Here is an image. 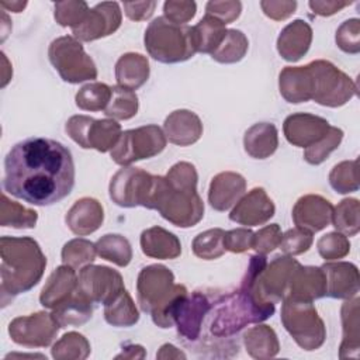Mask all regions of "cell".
I'll use <instances>...</instances> for the list:
<instances>
[{
  "instance_id": "6da1fadb",
  "label": "cell",
  "mask_w": 360,
  "mask_h": 360,
  "mask_svg": "<svg viewBox=\"0 0 360 360\" xmlns=\"http://www.w3.org/2000/svg\"><path fill=\"white\" fill-rule=\"evenodd\" d=\"M75 186L72 152L49 138H27L4 159L3 188L28 204L46 207L68 197Z\"/></svg>"
},
{
  "instance_id": "7a4b0ae2",
  "label": "cell",
  "mask_w": 360,
  "mask_h": 360,
  "mask_svg": "<svg viewBox=\"0 0 360 360\" xmlns=\"http://www.w3.org/2000/svg\"><path fill=\"white\" fill-rule=\"evenodd\" d=\"M1 305L18 294L30 291L44 276L46 257L38 242L30 236H1L0 239Z\"/></svg>"
},
{
  "instance_id": "3957f363",
  "label": "cell",
  "mask_w": 360,
  "mask_h": 360,
  "mask_svg": "<svg viewBox=\"0 0 360 360\" xmlns=\"http://www.w3.org/2000/svg\"><path fill=\"white\" fill-rule=\"evenodd\" d=\"M187 294L183 284H174V276L166 266L150 264L138 274V304L159 328L166 329L174 325V312Z\"/></svg>"
},
{
  "instance_id": "277c9868",
  "label": "cell",
  "mask_w": 360,
  "mask_h": 360,
  "mask_svg": "<svg viewBox=\"0 0 360 360\" xmlns=\"http://www.w3.org/2000/svg\"><path fill=\"white\" fill-rule=\"evenodd\" d=\"M274 311L273 302L259 301L252 292L239 288L211 302L204 321L215 339H228L249 323L266 321Z\"/></svg>"
},
{
  "instance_id": "5b68a950",
  "label": "cell",
  "mask_w": 360,
  "mask_h": 360,
  "mask_svg": "<svg viewBox=\"0 0 360 360\" xmlns=\"http://www.w3.org/2000/svg\"><path fill=\"white\" fill-rule=\"evenodd\" d=\"M148 208L158 210L166 221L179 228L194 226L204 217V202L197 188L172 186L163 176L153 179Z\"/></svg>"
},
{
  "instance_id": "8992f818",
  "label": "cell",
  "mask_w": 360,
  "mask_h": 360,
  "mask_svg": "<svg viewBox=\"0 0 360 360\" xmlns=\"http://www.w3.org/2000/svg\"><path fill=\"white\" fill-rule=\"evenodd\" d=\"M143 42L148 53L162 63L184 62L197 53L193 28L172 22L165 15L149 22Z\"/></svg>"
},
{
  "instance_id": "52a82bcc",
  "label": "cell",
  "mask_w": 360,
  "mask_h": 360,
  "mask_svg": "<svg viewBox=\"0 0 360 360\" xmlns=\"http://www.w3.org/2000/svg\"><path fill=\"white\" fill-rule=\"evenodd\" d=\"M280 316L283 326L301 349L316 350L323 345L326 329L311 301L285 297Z\"/></svg>"
},
{
  "instance_id": "ba28073f",
  "label": "cell",
  "mask_w": 360,
  "mask_h": 360,
  "mask_svg": "<svg viewBox=\"0 0 360 360\" xmlns=\"http://www.w3.org/2000/svg\"><path fill=\"white\" fill-rule=\"evenodd\" d=\"M312 82V98L325 107H340L357 93L356 83L332 62L318 59L308 63Z\"/></svg>"
},
{
  "instance_id": "9c48e42d",
  "label": "cell",
  "mask_w": 360,
  "mask_h": 360,
  "mask_svg": "<svg viewBox=\"0 0 360 360\" xmlns=\"http://www.w3.org/2000/svg\"><path fill=\"white\" fill-rule=\"evenodd\" d=\"M48 58L63 82L76 84L97 79L94 60L75 37L65 35L53 39L48 49Z\"/></svg>"
},
{
  "instance_id": "30bf717a",
  "label": "cell",
  "mask_w": 360,
  "mask_h": 360,
  "mask_svg": "<svg viewBox=\"0 0 360 360\" xmlns=\"http://www.w3.org/2000/svg\"><path fill=\"white\" fill-rule=\"evenodd\" d=\"M166 136L158 125H143L124 131L117 145L110 150L111 159L120 166L149 159L159 155L166 148Z\"/></svg>"
},
{
  "instance_id": "8fae6325",
  "label": "cell",
  "mask_w": 360,
  "mask_h": 360,
  "mask_svg": "<svg viewBox=\"0 0 360 360\" xmlns=\"http://www.w3.org/2000/svg\"><path fill=\"white\" fill-rule=\"evenodd\" d=\"M65 131L83 149H96L98 152L111 150L122 134L121 125L115 120H94L89 115L70 117Z\"/></svg>"
},
{
  "instance_id": "7c38bea8",
  "label": "cell",
  "mask_w": 360,
  "mask_h": 360,
  "mask_svg": "<svg viewBox=\"0 0 360 360\" xmlns=\"http://www.w3.org/2000/svg\"><path fill=\"white\" fill-rule=\"evenodd\" d=\"M155 176L139 167H122L110 181V198L120 207L148 208Z\"/></svg>"
},
{
  "instance_id": "4fadbf2b",
  "label": "cell",
  "mask_w": 360,
  "mask_h": 360,
  "mask_svg": "<svg viewBox=\"0 0 360 360\" xmlns=\"http://www.w3.org/2000/svg\"><path fill=\"white\" fill-rule=\"evenodd\" d=\"M300 263L290 256H277L270 264H266L255 284L246 291L252 292L259 301L276 304L284 300L290 278Z\"/></svg>"
},
{
  "instance_id": "5bb4252c",
  "label": "cell",
  "mask_w": 360,
  "mask_h": 360,
  "mask_svg": "<svg viewBox=\"0 0 360 360\" xmlns=\"http://www.w3.org/2000/svg\"><path fill=\"white\" fill-rule=\"evenodd\" d=\"M60 325L52 314L39 311L27 316H17L8 325L13 342L25 347H46L59 332Z\"/></svg>"
},
{
  "instance_id": "9a60e30c",
  "label": "cell",
  "mask_w": 360,
  "mask_h": 360,
  "mask_svg": "<svg viewBox=\"0 0 360 360\" xmlns=\"http://www.w3.org/2000/svg\"><path fill=\"white\" fill-rule=\"evenodd\" d=\"M79 290L93 302L105 305L114 300L122 290L124 281L117 270L107 266L87 264L79 271Z\"/></svg>"
},
{
  "instance_id": "2e32d148",
  "label": "cell",
  "mask_w": 360,
  "mask_h": 360,
  "mask_svg": "<svg viewBox=\"0 0 360 360\" xmlns=\"http://www.w3.org/2000/svg\"><path fill=\"white\" fill-rule=\"evenodd\" d=\"M122 14L117 1H103L90 8L86 20L72 30L77 41L90 42L114 34L121 25Z\"/></svg>"
},
{
  "instance_id": "e0dca14e",
  "label": "cell",
  "mask_w": 360,
  "mask_h": 360,
  "mask_svg": "<svg viewBox=\"0 0 360 360\" xmlns=\"http://www.w3.org/2000/svg\"><path fill=\"white\" fill-rule=\"evenodd\" d=\"M210 308L211 302L205 294L200 291H194L191 295L187 294L174 312V325L179 336L187 342L198 340Z\"/></svg>"
},
{
  "instance_id": "ac0fdd59",
  "label": "cell",
  "mask_w": 360,
  "mask_h": 360,
  "mask_svg": "<svg viewBox=\"0 0 360 360\" xmlns=\"http://www.w3.org/2000/svg\"><path fill=\"white\" fill-rule=\"evenodd\" d=\"M329 128L330 125L325 118L308 112L291 114L283 124L285 139L298 148H308L319 142Z\"/></svg>"
},
{
  "instance_id": "d6986e66",
  "label": "cell",
  "mask_w": 360,
  "mask_h": 360,
  "mask_svg": "<svg viewBox=\"0 0 360 360\" xmlns=\"http://www.w3.org/2000/svg\"><path fill=\"white\" fill-rule=\"evenodd\" d=\"M274 212L276 207L264 188L255 187L235 204L229 219L240 225L256 226L266 224Z\"/></svg>"
},
{
  "instance_id": "ffe728a7",
  "label": "cell",
  "mask_w": 360,
  "mask_h": 360,
  "mask_svg": "<svg viewBox=\"0 0 360 360\" xmlns=\"http://www.w3.org/2000/svg\"><path fill=\"white\" fill-rule=\"evenodd\" d=\"M333 205L326 198L316 194L301 197L292 208L294 224L311 233L322 231L332 222Z\"/></svg>"
},
{
  "instance_id": "44dd1931",
  "label": "cell",
  "mask_w": 360,
  "mask_h": 360,
  "mask_svg": "<svg viewBox=\"0 0 360 360\" xmlns=\"http://www.w3.org/2000/svg\"><path fill=\"white\" fill-rule=\"evenodd\" d=\"M326 280V294L330 298L349 300L359 292V269L353 263L332 262L321 266Z\"/></svg>"
},
{
  "instance_id": "7402d4cb",
  "label": "cell",
  "mask_w": 360,
  "mask_h": 360,
  "mask_svg": "<svg viewBox=\"0 0 360 360\" xmlns=\"http://www.w3.org/2000/svg\"><path fill=\"white\" fill-rule=\"evenodd\" d=\"M246 191V180L235 172H221L212 177L208 190V202L217 211H228Z\"/></svg>"
},
{
  "instance_id": "603a6c76",
  "label": "cell",
  "mask_w": 360,
  "mask_h": 360,
  "mask_svg": "<svg viewBox=\"0 0 360 360\" xmlns=\"http://www.w3.org/2000/svg\"><path fill=\"white\" fill-rule=\"evenodd\" d=\"M163 132L169 142L179 146H188L201 138L202 122L190 110H176L165 120Z\"/></svg>"
},
{
  "instance_id": "cb8c5ba5",
  "label": "cell",
  "mask_w": 360,
  "mask_h": 360,
  "mask_svg": "<svg viewBox=\"0 0 360 360\" xmlns=\"http://www.w3.org/2000/svg\"><path fill=\"white\" fill-rule=\"evenodd\" d=\"M325 294L326 280L323 270L321 267L300 264L290 278L285 297L312 302L314 300L325 297Z\"/></svg>"
},
{
  "instance_id": "d4e9b609",
  "label": "cell",
  "mask_w": 360,
  "mask_h": 360,
  "mask_svg": "<svg viewBox=\"0 0 360 360\" xmlns=\"http://www.w3.org/2000/svg\"><path fill=\"white\" fill-rule=\"evenodd\" d=\"M104 221L103 205L91 197L77 200L66 212L65 222L68 228L79 236H87L96 232Z\"/></svg>"
},
{
  "instance_id": "484cf974",
  "label": "cell",
  "mask_w": 360,
  "mask_h": 360,
  "mask_svg": "<svg viewBox=\"0 0 360 360\" xmlns=\"http://www.w3.org/2000/svg\"><path fill=\"white\" fill-rule=\"evenodd\" d=\"M77 287L79 284L75 269L66 264L59 266L48 277L41 291L39 302L42 307L53 309L69 300L76 292Z\"/></svg>"
},
{
  "instance_id": "4316f807",
  "label": "cell",
  "mask_w": 360,
  "mask_h": 360,
  "mask_svg": "<svg viewBox=\"0 0 360 360\" xmlns=\"http://www.w3.org/2000/svg\"><path fill=\"white\" fill-rule=\"evenodd\" d=\"M311 42V25L304 20H294L281 30L277 38V51L287 62H297L308 52Z\"/></svg>"
},
{
  "instance_id": "83f0119b",
  "label": "cell",
  "mask_w": 360,
  "mask_h": 360,
  "mask_svg": "<svg viewBox=\"0 0 360 360\" xmlns=\"http://www.w3.org/2000/svg\"><path fill=\"white\" fill-rule=\"evenodd\" d=\"M280 94L285 101L298 104L312 98V82L308 65L285 66L278 76Z\"/></svg>"
},
{
  "instance_id": "f1b7e54d",
  "label": "cell",
  "mask_w": 360,
  "mask_h": 360,
  "mask_svg": "<svg viewBox=\"0 0 360 360\" xmlns=\"http://www.w3.org/2000/svg\"><path fill=\"white\" fill-rule=\"evenodd\" d=\"M141 249L143 255L153 259L170 260L181 253L179 238L160 226H152L141 233Z\"/></svg>"
},
{
  "instance_id": "f546056e",
  "label": "cell",
  "mask_w": 360,
  "mask_h": 360,
  "mask_svg": "<svg viewBox=\"0 0 360 360\" xmlns=\"http://www.w3.org/2000/svg\"><path fill=\"white\" fill-rule=\"evenodd\" d=\"M149 72L150 69L146 56L135 52L124 53L115 63L117 86L134 91L146 83Z\"/></svg>"
},
{
  "instance_id": "4dcf8cb0",
  "label": "cell",
  "mask_w": 360,
  "mask_h": 360,
  "mask_svg": "<svg viewBox=\"0 0 360 360\" xmlns=\"http://www.w3.org/2000/svg\"><path fill=\"white\" fill-rule=\"evenodd\" d=\"M246 153L255 159L270 158L278 146L277 128L270 122H257L252 125L243 136Z\"/></svg>"
},
{
  "instance_id": "1f68e13d",
  "label": "cell",
  "mask_w": 360,
  "mask_h": 360,
  "mask_svg": "<svg viewBox=\"0 0 360 360\" xmlns=\"http://www.w3.org/2000/svg\"><path fill=\"white\" fill-rule=\"evenodd\" d=\"M359 304L357 297L349 298L342 305V325H343V340L340 343L339 357H357L360 347V319H359Z\"/></svg>"
},
{
  "instance_id": "d6a6232c",
  "label": "cell",
  "mask_w": 360,
  "mask_h": 360,
  "mask_svg": "<svg viewBox=\"0 0 360 360\" xmlns=\"http://www.w3.org/2000/svg\"><path fill=\"white\" fill-rule=\"evenodd\" d=\"M93 301L89 300L77 287L76 292L53 308L52 315L60 328L66 326H80L86 323L93 316Z\"/></svg>"
},
{
  "instance_id": "836d02e7",
  "label": "cell",
  "mask_w": 360,
  "mask_h": 360,
  "mask_svg": "<svg viewBox=\"0 0 360 360\" xmlns=\"http://www.w3.org/2000/svg\"><path fill=\"white\" fill-rule=\"evenodd\" d=\"M243 343L248 354L259 360L271 359L280 350L277 335L267 325H257L248 329L243 335Z\"/></svg>"
},
{
  "instance_id": "e575fe53",
  "label": "cell",
  "mask_w": 360,
  "mask_h": 360,
  "mask_svg": "<svg viewBox=\"0 0 360 360\" xmlns=\"http://www.w3.org/2000/svg\"><path fill=\"white\" fill-rule=\"evenodd\" d=\"M191 28L195 51L210 55L219 46L226 34L225 24L207 14Z\"/></svg>"
},
{
  "instance_id": "d590c367",
  "label": "cell",
  "mask_w": 360,
  "mask_h": 360,
  "mask_svg": "<svg viewBox=\"0 0 360 360\" xmlns=\"http://www.w3.org/2000/svg\"><path fill=\"white\" fill-rule=\"evenodd\" d=\"M104 318L107 323L117 328H128L139 321V312L127 290L104 305Z\"/></svg>"
},
{
  "instance_id": "8d00e7d4",
  "label": "cell",
  "mask_w": 360,
  "mask_h": 360,
  "mask_svg": "<svg viewBox=\"0 0 360 360\" xmlns=\"http://www.w3.org/2000/svg\"><path fill=\"white\" fill-rule=\"evenodd\" d=\"M97 255L120 267L129 264L132 259V248L127 238L118 233H107L96 242Z\"/></svg>"
},
{
  "instance_id": "74e56055",
  "label": "cell",
  "mask_w": 360,
  "mask_h": 360,
  "mask_svg": "<svg viewBox=\"0 0 360 360\" xmlns=\"http://www.w3.org/2000/svg\"><path fill=\"white\" fill-rule=\"evenodd\" d=\"M38 221V214L34 210L25 208L21 204L7 198L6 193L1 195L0 207V225L11 226L17 229H31L35 228Z\"/></svg>"
},
{
  "instance_id": "f35d334b",
  "label": "cell",
  "mask_w": 360,
  "mask_h": 360,
  "mask_svg": "<svg viewBox=\"0 0 360 360\" xmlns=\"http://www.w3.org/2000/svg\"><path fill=\"white\" fill-rule=\"evenodd\" d=\"M249 48L246 35L239 30H226L219 46L211 53V58L219 63H236L243 59Z\"/></svg>"
},
{
  "instance_id": "ab89813d",
  "label": "cell",
  "mask_w": 360,
  "mask_h": 360,
  "mask_svg": "<svg viewBox=\"0 0 360 360\" xmlns=\"http://www.w3.org/2000/svg\"><path fill=\"white\" fill-rule=\"evenodd\" d=\"M332 224L345 236H354L360 231V204L357 198H345L333 207Z\"/></svg>"
},
{
  "instance_id": "60d3db41",
  "label": "cell",
  "mask_w": 360,
  "mask_h": 360,
  "mask_svg": "<svg viewBox=\"0 0 360 360\" xmlns=\"http://www.w3.org/2000/svg\"><path fill=\"white\" fill-rule=\"evenodd\" d=\"M138 112V96L121 86L111 87V98L104 114L112 120H129Z\"/></svg>"
},
{
  "instance_id": "b9f144b4",
  "label": "cell",
  "mask_w": 360,
  "mask_h": 360,
  "mask_svg": "<svg viewBox=\"0 0 360 360\" xmlns=\"http://www.w3.org/2000/svg\"><path fill=\"white\" fill-rule=\"evenodd\" d=\"M90 350V343L83 335L68 332L52 346V357L56 360H83L89 357Z\"/></svg>"
},
{
  "instance_id": "7bdbcfd3",
  "label": "cell",
  "mask_w": 360,
  "mask_h": 360,
  "mask_svg": "<svg viewBox=\"0 0 360 360\" xmlns=\"http://www.w3.org/2000/svg\"><path fill=\"white\" fill-rule=\"evenodd\" d=\"M111 98V87L105 83L93 82L79 89L75 101L83 111H101L105 110Z\"/></svg>"
},
{
  "instance_id": "ee69618b",
  "label": "cell",
  "mask_w": 360,
  "mask_h": 360,
  "mask_svg": "<svg viewBox=\"0 0 360 360\" xmlns=\"http://www.w3.org/2000/svg\"><path fill=\"white\" fill-rule=\"evenodd\" d=\"M225 231L221 228L207 229L198 233L193 240V253L204 260H214L225 253L224 248Z\"/></svg>"
},
{
  "instance_id": "f6af8a7d",
  "label": "cell",
  "mask_w": 360,
  "mask_h": 360,
  "mask_svg": "<svg viewBox=\"0 0 360 360\" xmlns=\"http://www.w3.org/2000/svg\"><path fill=\"white\" fill-rule=\"evenodd\" d=\"M97 250L96 243L83 239L76 238L65 243L62 248V262L66 266H70L73 269H80L82 266H87L93 263L96 259Z\"/></svg>"
},
{
  "instance_id": "bcb514c9",
  "label": "cell",
  "mask_w": 360,
  "mask_h": 360,
  "mask_svg": "<svg viewBox=\"0 0 360 360\" xmlns=\"http://www.w3.org/2000/svg\"><path fill=\"white\" fill-rule=\"evenodd\" d=\"M357 159L338 163L329 173V184L339 194H347L359 190Z\"/></svg>"
},
{
  "instance_id": "7dc6e473",
  "label": "cell",
  "mask_w": 360,
  "mask_h": 360,
  "mask_svg": "<svg viewBox=\"0 0 360 360\" xmlns=\"http://www.w3.org/2000/svg\"><path fill=\"white\" fill-rule=\"evenodd\" d=\"M342 139H343V131L338 127L330 125L329 131L319 142L305 148V150H304L305 162H308L309 165H321L322 162H325L328 159V156L335 149H338Z\"/></svg>"
},
{
  "instance_id": "c3c4849f",
  "label": "cell",
  "mask_w": 360,
  "mask_h": 360,
  "mask_svg": "<svg viewBox=\"0 0 360 360\" xmlns=\"http://www.w3.org/2000/svg\"><path fill=\"white\" fill-rule=\"evenodd\" d=\"M90 8L86 1H58L55 3V20L62 27L72 30L79 27L87 17Z\"/></svg>"
},
{
  "instance_id": "681fc988",
  "label": "cell",
  "mask_w": 360,
  "mask_h": 360,
  "mask_svg": "<svg viewBox=\"0 0 360 360\" xmlns=\"http://www.w3.org/2000/svg\"><path fill=\"white\" fill-rule=\"evenodd\" d=\"M316 248L322 259L332 262L349 255L350 242L343 233L336 231L321 236L316 242Z\"/></svg>"
},
{
  "instance_id": "f907efd6",
  "label": "cell",
  "mask_w": 360,
  "mask_h": 360,
  "mask_svg": "<svg viewBox=\"0 0 360 360\" xmlns=\"http://www.w3.org/2000/svg\"><path fill=\"white\" fill-rule=\"evenodd\" d=\"M336 45L346 53L360 52V20L350 18L336 30Z\"/></svg>"
},
{
  "instance_id": "816d5d0a",
  "label": "cell",
  "mask_w": 360,
  "mask_h": 360,
  "mask_svg": "<svg viewBox=\"0 0 360 360\" xmlns=\"http://www.w3.org/2000/svg\"><path fill=\"white\" fill-rule=\"evenodd\" d=\"M312 242H314L312 233L297 226V228L288 229L285 233H283L281 242L278 246L283 253H285L288 256H295V255H301V253L307 252L311 248Z\"/></svg>"
},
{
  "instance_id": "f5cc1de1",
  "label": "cell",
  "mask_w": 360,
  "mask_h": 360,
  "mask_svg": "<svg viewBox=\"0 0 360 360\" xmlns=\"http://www.w3.org/2000/svg\"><path fill=\"white\" fill-rule=\"evenodd\" d=\"M281 229L277 224H270L259 229L256 233H253V243L252 248L259 255H267L273 252L276 248H278L281 242Z\"/></svg>"
},
{
  "instance_id": "db71d44e",
  "label": "cell",
  "mask_w": 360,
  "mask_h": 360,
  "mask_svg": "<svg viewBox=\"0 0 360 360\" xmlns=\"http://www.w3.org/2000/svg\"><path fill=\"white\" fill-rule=\"evenodd\" d=\"M242 11V3L236 0L225 1H208L205 6V14L217 18L222 24L233 22Z\"/></svg>"
},
{
  "instance_id": "11a10c76",
  "label": "cell",
  "mask_w": 360,
  "mask_h": 360,
  "mask_svg": "<svg viewBox=\"0 0 360 360\" xmlns=\"http://www.w3.org/2000/svg\"><path fill=\"white\" fill-rule=\"evenodd\" d=\"M197 11V4L194 1H184V0H169L163 4L165 17L176 24L184 25L188 22Z\"/></svg>"
},
{
  "instance_id": "9f6ffc18",
  "label": "cell",
  "mask_w": 360,
  "mask_h": 360,
  "mask_svg": "<svg viewBox=\"0 0 360 360\" xmlns=\"http://www.w3.org/2000/svg\"><path fill=\"white\" fill-rule=\"evenodd\" d=\"M253 233L248 228H236L225 232L224 248L232 253H243L252 248Z\"/></svg>"
},
{
  "instance_id": "6f0895ef",
  "label": "cell",
  "mask_w": 360,
  "mask_h": 360,
  "mask_svg": "<svg viewBox=\"0 0 360 360\" xmlns=\"http://www.w3.org/2000/svg\"><path fill=\"white\" fill-rule=\"evenodd\" d=\"M260 7L263 10V13L276 21H281L288 18L291 14H294L295 8H297V1H284V0H278V1H260Z\"/></svg>"
},
{
  "instance_id": "680465c9",
  "label": "cell",
  "mask_w": 360,
  "mask_h": 360,
  "mask_svg": "<svg viewBox=\"0 0 360 360\" xmlns=\"http://www.w3.org/2000/svg\"><path fill=\"white\" fill-rule=\"evenodd\" d=\"M156 7V1H125L124 11L132 21L148 20Z\"/></svg>"
},
{
  "instance_id": "91938a15",
  "label": "cell",
  "mask_w": 360,
  "mask_h": 360,
  "mask_svg": "<svg viewBox=\"0 0 360 360\" xmlns=\"http://www.w3.org/2000/svg\"><path fill=\"white\" fill-rule=\"evenodd\" d=\"M352 1H336V0H326V1H309L308 6L311 7V10L322 17H328L332 14H336L338 11H340L342 8H345L346 6H350Z\"/></svg>"
},
{
  "instance_id": "94428289",
  "label": "cell",
  "mask_w": 360,
  "mask_h": 360,
  "mask_svg": "<svg viewBox=\"0 0 360 360\" xmlns=\"http://www.w3.org/2000/svg\"><path fill=\"white\" fill-rule=\"evenodd\" d=\"M146 356L143 347L141 345H125L122 352L117 354V359H143Z\"/></svg>"
},
{
  "instance_id": "6125c7cd",
  "label": "cell",
  "mask_w": 360,
  "mask_h": 360,
  "mask_svg": "<svg viewBox=\"0 0 360 360\" xmlns=\"http://www.w3.org/2000/svg\"><path fill=\"white\" fill-rule=\"evenodd\" d=\"M180 357L186 359V354L170 343L163 345L160 350L156 353V359H180Z\"/></svg>"
},
{
  "instance_id": "be15d7a7",
  "label": "cell",
  "mask_w": 360,
  "mask_h": 360,
  "mask_svg": "<svg viewBox=\"0 0 360 360\" xmlns=\"http://www.w3.org/2000/svg\"><path fill=\"white\" fill-rule=\"evenodd\" d=\"M0 6L3 8H7L13 13H21L24 10V7L27 6V1H11V3H7V1H1Z\"/></svg>"
}]
</instances>
